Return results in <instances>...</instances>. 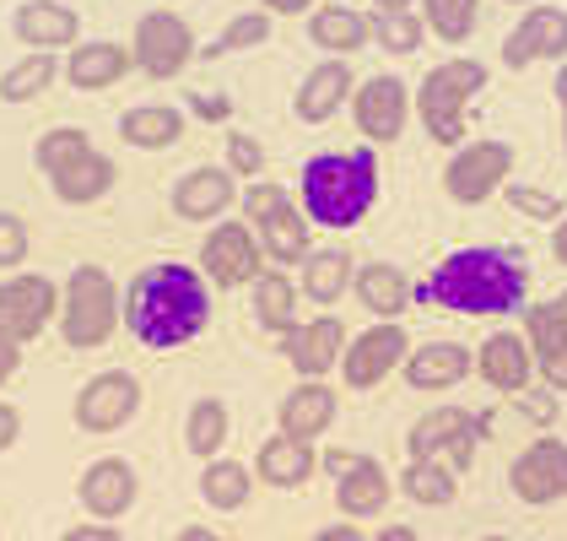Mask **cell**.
Listing matches in <instances>:
<instances>
[{
	"mask_svg": "<svg viewBox=\"0 0 567 541\" xmlns=\"http://www.w3.org/2000/svg\"><path fill=\"white\" fill-rule=\"evenodd\" d=\"M563 152H567V109H563Z\"/></svg>",
	"mask_w": 567,
	"mask_h": 541,
	"instance_id": "obj_61",
	"label": "cell"
},
{
	"mask_svg": "<svg viewBox=\"0 0 567 541\" xmlns=\"http://www.w3.org/2000/svg\"><path fill=\"white\" fill-rule=\"evenodd\" d=\"M313 541H362V531H357L351 520H341V525H324V531H313Z\"/></svg>",
	"mask_w": 567,
	"mask_h": 541,
	"instance_id": "obj_55",
	"label": "cell"
},
{
	"mask_svg": "<svg viewBox=\"0 0 567 541\" xmlns=\"http://www.w3.org/2000/svg\"><path fill=\"white\" fill-rule=\"evenodd\" d=\"M551 396H557V390H519V411L524 417H535V422H551V417H557Z\"/></svg>",
	"mask_w": 567,
	"mask_h": 541,
	"instance_id": "obj_49",
	"label": "cell"
},
{
	"mask_svg": "<svg viewBox=\"0 0 567 541\" xmlns=\"http://www.w3.org/2000/svg\"><path fill=\"white\" fill-rule=\"evenodd\" d=\"M486 428H492L486 411L476 417V411H465V406H433L427 417L411 422L405 450H411V460H443V466L460 477V471L476 466V445L486 439Z\"/></svg>",
	"mask_w": 567,
	"mask_h": 541,
	"instance_id": "obj_6",
	"label": "cell"
},
{
	"mask_svg": "<svg viewBox=\"0 0 567 541\" xmlns=\"http://www.w3.org/2000/svg\"><path fill=\"white\" fill-rule=\"evenodd\" d=\"M227 433H233L227 401H217V396H200V401L189 406V417H184V450H189V455H200V460L221 455Z\"/></svg>",
	"mask_w": 567,
	"mask_h": 541,
	"instance_id": "obj_36",
	"label": "cell"
},
{
	"mask_svg": "<svg viewBox=\"0 0 567 541\" xmlns=\"http://www.w3.org/2000/svg\"><path fill=\"white\" fill-rule=\"evenodd\" d=\"M471 368H476V353H471V347H460V341H422V347H411L405 363H400L405 385H411V390H422V396L465 385V379H471Z\"/></svg>",
	"mask_w": 567,
	"mask_h": 541,
	"instance_id": "obj_19",
	"label": "cell"
},
{
	"mask_svg": "<svg viewBox=\"0 0 567 541\" xmlns=\"http://www.w3.org/2000/svg\"><path fill=\"white\" fill-rule=\"evenodd\" d=\"M308 39H313V49H324L330 60L357 54V49L368 44V17H362V11H351L347 0L313 6V11H308Z\"/></svg>",
	"mask_w": 567,
	"mask_h": 541,
	"instance_id": "obj_30",
	"label": "cell"
},
{
	"mask_svg": "<svg viewBox=\"0 0 567 541\" xmlns=\"http://www.w3.org/2000/svg\"><path fill=\"white\" fill-rule=\"evenodd\" d=\"M114 180H120V169H114V157L97 152V146H87V152H82L76 163H65L60 174H49L54 195H60L65 206H92V201H103V195L114 190Z\"/></svg>",
	"mask_w": 567,
	"mask_h": 541,
	"instance_id": "obj_28",
	"label": "cell"
},
{
	"mask_svg": "<svg viewBox=\"0 0 567 541\" xmlns=\"http://www.w3.org/2000/svg\"><path fill=\"white\" fill-rule=\"evenodd\" d=\"M255 319H260V330H270V336H287L303 319L298 315V282L287 270L255 276Z\"/></svg>",
	"mask_w": 567,
	"mask_h": 541,
	"instance_id": "obj_34",
	"label": "cell"
},
{
	"mask_svg": "<svg viewBox=\"0 0 567 541\" xmlns=\"http://www.w3.org/2000/svg\"><path fill=\"white\" fill-rule=\"evenodd\" d=\"M249 493H255V471H249L244 460H233V455H212V460H206V471H200V498H206L217 514L244 509Z\"/></svg>",
	"mask_w": 567,
	"mask_h": 541,
	"instance_id": "obj_33",
	"label": "cell"
},
{
	"mask_svg": "<svg viewBox=\"0 0 567 541\" xmlns=\"http://www.w3.org/2000/svg\"><path fill=\"white\" fill-rule=\"evenodd\" d=\"M524 341H529V353L567 347V298H551V304L524 309Z\"/></svg>",
	"mask_w": 567,
	"mask_h": 541,
	"instance_id": "obj_41",
	"label": "cell"
},
{
	"mask_svg": "<svg viewBox=\"0 0 567 541\" xmlns=\"http://www.w3.org/2000/svg\"><path fill=\"white\" fill-rule=\"evenodd\" d=\"M514 174V146L508 141H460L449 169H443V190L460 206H481L492 201Z\"/></svg>",
	"mask_w": 567,
	"mask_h": 541,
	"instance_id": "obj_7",
	"label": "cell"
},
{
	"mask_svg": "<svg viewBox=\"0 0 567 541\" xmlns=\"http://www.w3.org/2000/svg\"><path fill=\"white\" fill-rule=\"evenodd\" d=\"M400 493L411 498V503H422V509H449V503L460 498V477H454L443 460H405Z\"/></svg>",
	"mask_w": 567,
	"mask_h": 541,
	"instance_id": "obj_35",
	"label": "cell"
},
{
	"mask_svg": "<svg viewBox=\"0 0 567 541\" xmlns=\"http://www.w3.org/2000/svg\"><path fill=\"white\" fill-rule=\"evenodd\" d=\"M357 460H362V450H330L324 455V471H330V477H341V471H351Z\"/></svg>",
	"mask_w": 567,
	"mask_h": 541,
	"instance_id": "obj_54",
	"label": "cell"
},
{
	"mask_svg": "<svg viewBox=\"0 0 567 541\" xmlns=\"http://www.w3.org/2000/svg\"><path fill=\"white\" fill-rule=\"evenodd\" d=\"M17 368H22V341H11V336L0 330V385H6Z\"/></svg>",
	"mask_w": 567,
	"mask_h": 541,
	"instance_id": "obj_52",
	"label": "cell"
},
{
	"mask_svg": "<svg viewBox=\"0 0 567 541\" xmlns=\"http://www.w3.org/2000/svg\"><path fill=\"white\" fill-rule=\"evenodd\" d=\"M416 0H373V11H411Z\"/></svg>",
	"mask_w": 567,
	"mask_h": 541,
	"instance_id": "obj_59",
	"label": "cell"
},
{
	"mask_svg": "<svg viewBox=\"0 0 567 541\" xmlns=\"http://www.w3.org/2000/svg\"><path fill=\"white\" fill-rule=\"evenodd\" d=\"M87 146H92L87 131H76V125H54V131L39 135V146H33V163H39V174H60V169H65V163H76Z\"/></svg>",
	"mask_w": 567,
	"mask_h": 541,
	"instance_id": "obj_42",
	"label": "cell"
},
{
	"mask_svg": "<svg viewBox=\"0 0 567 541\" xmlns=\"http://www.w3.org/2000/svg\"><path fill=\"white\" fill-rule=\"evenodd\" d=\"M567 54V11L563 6H529L519 28L503 39V65L524 71L535 60H563Z\"/></svg>",
	"mask_w": 567,
	"mask_h": 541,
	"instance_id": "obj_16",
	"label": "cell"
},
{
	"mask_svg": "<svg viewBox=\"0 0 567 541\" xmlns=\"http://www.w3.org/2000/svg\"><path fill=\"white\" fill-rule=\"evenodd\" d=\"M481 541H514V537H481Z\"/></svg>",
	"mask_w": 567,
	"mask_h": 541,
	"instance_id": "obj_62",
	"label": "cell"
},
{
	"mask_svg": "<svg viewBox=\"0 0 567 541\" xmlns=\"http://www.w3.org/2000/svg\"><path fill=\"white\" fill-rule=\"evenodd\" d=\"M200 276H206V287H217V293H233V287H244V282H255L260 276V244H255V227L249 223H217L206 233V244H200Z\"/></svg>",
	"mask_w": 567,
	"mask_h": 541,
	"instance_id": "obj_13",
	"label": "cell"
},
{
	"mask_svg": "<svg viewBox=\"0 0 567 541\" xmlns=\"http://www.w3.org/2000/svg\"><path fill=\"white\" fill-rule=\"evenodd\" d=\"M60 336L65 347L92 353L103 347L114 330H120V287L103 266H76L65 276V293H60Z\"/></svg>",
	"mask_w": 567,
	"mask_h": 541,
	"instance_id": "obj_4",
	"label": "cell"
},
{
	"mask_svg": "<svg viewBox=\"0 0 567 541\" xmlns=\"http://www.w3.org/2000/svg\"><path fill=\"white\" fill-rule=\"evenodd\" d=\"M336 390L324 385V379H298L281 406H276V422H281V439H298V445H313V439H324L330 433V422H336Z\"/></svg>",
	"mask_w": 567,
	"mask_h": 541,
	"instance_id": "obj_18",
	"label": "cell"
},
{
	"mask_svg": "<svg viewBox=\"0 0 567 541\" xmlns=\"http://www.w3.org/2000/svg\"><path fill=\"white\" fill-rule=\"evenodd\" d=\"M508 6H529V0H508Z\"/></svg>",
	"mask_w": 567,
	"mask_h": 541,
	"instance_id": "obj_63",
	"label": "cell"
},
{
	"mask_svg": "<svg viewBox=\"0 0 567 541\" xmlns=\"http://www.w3.org/2000/svg\"><path fill=\"white\" fill-rule=\"evenodd\" d=\"M486 88V65L481 60H443L422 76L416 88V114L437 146H460L465 141V114H471V98Z\"/></svg>",
	"mask_w": 567,
	"mask_h": 541,
	"instance_id": "obj_5",
	"label": "cell"
},
{
	"mask_svg": "<svg viewBox=\"0 0 567 541\" xmlns=\"http://www.w3.org/2000/svg\"><path fill=\"white\" fill-rule=\"evenodd\" d=\"M238 201H244V223L255 227L260 217H270V212H276L281 201H292V190H287V184H249V190H244Z\"/></svg>",
	"mask_w": 567,
	"mask_h": 541,
	"instance_id": "obj_46",
	"label": "cell"
},
{
	"mask_svg": "<svg viewBox=\"0 0 567 541\" xmlns=\"http://www.w3.org/2000/svg\"><path fill=\"white\" fill-rule=\"evenodd\" d=\"M54 76H60V60H54L49 49H33V54H22L11 71H0V98H6V103H33V98L49 92Z\"/></svg>",
	"mask_w": 567,
	"mask_h": 541,
	"instance_id": "obj_37",
	"label": "cell"
},
{
	"mask_svg": "<svg viewBox=\"0 0 567 541\" xmlns=\"http://www.w3.org/2000/svg\"><path fill=\"white\" fill-rule=\"evenodd\" d=\"M557 103L567 109V60H563V71H557Z\"/></svg>",
	"mask_w": 567,
	"mask_h": 541,
	"instance_id": "obj_60",
	"label": "cell"
},
{
	"mask_svg": "<svg viewBox=\"0 0 567 541\" xmlns=\"http://www.w3.org/2000/svg\"><path fill=\"white\" fill-rule=\"evenodd\" d=\"M298 266H303V298L308 304L330 309V304L347 298V287H351V255L347 249H308Z\"/></svg>",
	"mask_w": 567,
	"mask_h": 541,
	"instance_id": "obj_32",
	"label": "cell"
},
{
	"mask_svg": "<svg viewBox=\"0 0 567 541\" xmlns=\"http://www.w3.org/2000/svg\"><path fill=\"white\" fill-rule=\"evenodd\" d=\"M227 174L233 180H260L265 174V146L255 135H244V131L227 135Z\"/></svg>",
	"mask_w": 567,
	"mask_h": 541,
	"instance_id": "obj_44",
	"label": "cell"
},
{
	"mask_svg": "<svg viewBox=\"0 0 567 541\" xmlns=\"http://www.w3.org/2000/svg\"><path fill=\"white\" fill-rule=\"evenodd\" d=\"M11 33L28 49H71L82 44V11H71L65 0H22L11 11Z\"/></svg>",
	"mask_w": 567,
	"mask_h": 541,
	"instance_id": "obj_20",
	"label": "cell"
},
{
	"mask_svg": "<svg viewBox=\"0 0 567 541\" xmlns=\"http://www.w3.org/2000/svg\"><path fill=\"white\" fill-rule=\"evenodd\" d=\"M33 238H28V223L17 212H0V270H17L28 261Z\"/></svg>",
	"mask_w": 567,
	"mask_h": 541,
	"instance_id": "obj_45",
	"label": "cell"
},
{
	"mask_svg": "<svg viewBox=\"0 0 567 541\" xmlns=\"http://www.w3.org/2000/svg\"><path fill=\"white\" fill-rule=\"evenodd\" d=\"M120 319L131 325L141 347L174 353V347H189L212 325V287L184 261H157V266L135 270V282L120 298Z\"/></svg>",
	"mask_w": 567,
	"mask_h": 541,
	"instance_id": "obj_2",
	"label": "cell"
},
{
	"mask_svg": "<svg viewBox=\"0 0 567 541\" xmlns=\"http://www.w3.org/2000/svg\"><path fill=\"white\" fill-rule=\"evenodd\" d=\"M249 471H260L265 488H281V493H292V488H308V477L319 471V455L313 445H298V439H265L260 455H255V466Z\"/></svg>",
	"mask_w": 567,
	"mask_h": 541,
	"instance_id": "obj_29",
	"label": "cell"
},
{
	"mask_svg": "<svg viewBox=\"0 0 567 541\" xmlns=\"http://www.w3.org/2000/svg\"><path fill=\"white\" fill-rule=\"evenodd\" d=\"M351 88H357V76H351L347 60H319L303 76L298 98H292V114H298L303 125H324V120H336V114L347 109Z\"/></svg>",
	"mask_w": 567,
	"mask_h": 541,
	"instance_id": "obj_23",
	"label": "cell"
},
{
	"mask_svg": "<svg viewBox=\"0 0 567 541\" xmlns=\"http://www.w3.org/2000/svg\"><path fill=\"white\" fill-rule=\"evenodd\" d=\"M313 6H319V0H260V11H270V17H303Z\"/></svg>",
	"mask_w": 567,
	"mask_h": 541,
	"instance_id": "obj_53",
	"label": "cell"
},
{
	"mask_svg": "<svg viewBox=\"0 0 567 541\" xmlns=\"http://www.w3.org/2000/svg\"><path fill=\"white\" fill-rule=\"evenodd\" d=\"M551 255H557V266H567V217L557 223V233H551Z\"/></svg>",
	"mask_w": 567,
	"mask_h": 541,
	"instance_id": "obj_56",
	"label": "cell"
},
{
	"mask_svg": "<svg viewBox=\"0 0 567 541\" xmlns=\"http://www.w3.org/2000/svg\"><path fill=\"white\" fill-rule=\"evenodd\" d=\"M535 374L546 379V390H563V396H567V347L535 353Z\"/></svg>",
	"mask_w": 567,
	"mask_h": 541,
	"instance_id": "obj_48",
	"label": "cell"
},
{
	"mask_svg": "<svg viewBox=\"0 0 567 541\" xmlns=\"http://www.w3.org/2000/svg\"><path fill=\"white\" fill-rule=\"evenodd\" d=\"M373 541H416V531L411 525H390V531H379Z\"/></svg>",
	"mask_w": 567,
	"mask_h": 541,
	"instance_id": "obj_58",
	"label": "cell"
},
{
	"mask_svg": "<svg viewBox=\"0 0 567 541\" xmlns=\"http://www.w3.org/2000/svg\"><path fill=\"white\" fill-rule=\"evenodd\" d=\"M260 233H255V244H260V255H270L276 266H298L308 249H313V223L303 217V206L298 201H281L270 217H260Z\"/></svg>",
	"mask_w": 567,
	"mask_h": 541,
	"instance_id": "obj_26",
	"label": "cell"
},
{
	"mask_svg": "<svg viewBox=\"0 0 567 541\" xmlns=\"http://www.w3.org/2000/svg\"><path fill=\"white\" fill-rule=\"evenodd\" d=\"M189 114L206 125H227L233 120V98L227 92H189Z\"/></svg>",
	"mask_w": 567,
	"mask_h": 541,
	"instance_id": "obj_47",
	"label": "cell"
},
{
	"mask_svg": "<svg viewBox=\"0 0 567 541\" xmlns=\"http://www.w3.org/2000/svg\"><path fill=\"white\" fill-rule=\"evenodd\" d=\"M65 6H71V0H65Z\"/></svg>",
	"mask_w": 567,
	"mask_h": 541,
	"instance_id": "obj_64",
	"label": "cell"
},
{
	"mask_svg": "<svg viewBox=\"0 0 567 541\" xmlns=\"http://www.w3.org/2000/svg\"><path fill=\"white\" fill-rule=\"evenodd\" d=\"M368 39L384 49V54H416L422 39H427V28H422L416 11H373L368 17Z\"/></svg>",
	"mask_w": 567,
	"mask_h": 541,
	"instance_id": "obj_39",
	"label": "cell"
},
{
	"mask_svg": "<svg viewBox=\"0 0 567 541\" xmlns=\"http://www.w3.org/2000/svg\"><path fill=\"white\" fill-rule=\"evenodd\" d=\"M60 541H125V531H114L109 520H87V525H71Z\"/></svg>",
	"mask_w": 567,
	"mask_h": 541,
	"instance_id": "obj_50",
	"label": "cell"
},
{
	"mask_svg": "<svg viewBox=\"0 0 567 541\" xmlns=\"http://www.w3.org/2000/svg\"><path fill=\"white\" fill-rule=\"evenodd\" d=\"M351 293L362 298V309L379 319H400L411 304V282L405 270L390 261H368V266H351Z\"/></svg>",
	"mask_w": 567,
	"mask_h": 541,
	"instance_id": "obj_27",
	"label": "cell"
},
{
	"mask_svg": "<svg viewBox=\"0 0 567 541\" xmlns=\"http://www.w3.org/2000/svg\"><path fill=\"white\" fill-rule=\"evenodd\" d=\"M238 201V180L227 169H189L184 180L174 184V217L184 223H221Z\"/></svg>",
	"mask_w": 567,
	"mask_h": 541,
	"instance_id": "obj_22",
	"label": "cell"
},
{
	"mask_svg": "<svg viewBox=\"0 0 567 541\" xmlns=\"http://www.w3.org/2000/svg\"><path fill=\"white\" fill-rule=\"evenodd\" d=\"M341 347H347V325L336 315L319 319H298L287 336H281V358L298 368V379H324L336 363H341Z\"/></svg>",
	"mask_w": 567,
	"mask_h": 541,
	"instance_id": "obj_17",
	"label": "cell"
},
{
	"mask_svg": "<svg viewBox=\"0 0 567 541\" xmlns=\"http://www.w3.org/2000/svg\"><path fill=\"white\" fill-rule=\"evenodd\" d=\"M422 28L437 33L443 44H465L481 22V0H422Z\"/></svg>",
	"mask_w": 567,
	"mask_h": 541,
	"instance_id": "obj_38",
	"label": "cell"
},
{
	"mask_svg": "<svg viewBox=\"0 0 567 541\" xmlns=\"http://www.w3.org/2000/svg\"><path fill=\"white\" fill-rule=\"evenodd\" d=\"M60 315V287L39 276V270H17V276H6L0 282V330L11 336V341H33V336H44L49 319Z\"/></svg>",
	"mask_w": 567,
	"mask_h": 541,
	"instance_id": "obj_12",
	"label": "cell"
},
{
	"mask_svg": "<svg viewBox=\"0 0 567 541\" xmlns=\"http://www.w3.org/2000/svg\"><path fill=\"white\" fill-rule=\"evenodd\" d=\"M135 411H141V379L131 368L92 374L71 401V417H76L82 433H120L125 422H135Z\"/></svg>",
	"mask_w": 567,
	"mask_h": 541,
	"instance_id": "obj_10",
	"label": "cell"
},
{
	"mask_svg": "<svg viewBox=\"0 0 567 541\" xmlns=\"http://www.w3.org/2000/svg\"><path fill=\"white\" fill-rule=\"evenodd\" d=\"M411 298L443 315H514L529 298V261L508 244H471L443 255L433 276L411 287Z\"/></svg>",
	"mask_w": 567,
	"mask_h": 541,
	"instance_id": "obj_1",
	"label": "cell"
},
{
	"mask_svg": "<svg viewBox=\"0 0 567 541\" xmlns=\"http://www.w3.org/2000/svg\"><path fill=\"white\" fill-rule=\"evenodd\" d=\"M303 217L313 227H357L379 201V146L319 152L303 163Z\"/></svg>",
	"mask_w": 567,
	"mask_h": 541,
	"instance_id": "obj_3",
	"label": "cell"
},
{
	"mask_svg": "<svg viewBox=\"0 0 567 541\" xmlns=\"http://www.w3.org/2000/svg\"><path fill=\"white\" fill-rule=\"evenodd\" d=\"M390 471L373 460V455H362L351 471L336 477V509L347 514V520H373V514H384L390 509Z\"/></svg>",
	"mask_w": 567,
	"mask_h": 541,
	"instance_id": "obj_25",
	"label": "cell"
},
{
	"mask_svg": "<svg viewBox=\"0 0 567 541\" xmlns=\"http://www.w3.org/2000/svg\"><path fill=\"white\" fill-rule=\"evenodd\" d=\"M503 201L524 217H535V223H563V195H551L540 184H503Z\"/></svg>",
	"mask_w": 567,
	"mask_h": 541,
	"instance_id": "obj_43",
	"label": "cell"
},
{
	"mask_svg": "<svg viewBox=\"0 0 567 541\" xmlns=\"http://www.w3.org/2000/svg\"><path fill=\"white\" fill-rule=\"evenodd\" d=\"M17 433H22V411H17L11 401H0V455L17 445Z\"/></svg>",
	"mask_w": 567,
	"mask_h": 541,
	"instance_id": "obj_51",
	"label": "cell"
},
{
	"mask_svg": "<svg viewBox=\"0 0 567 541\" xmlns=\"http://www.w3.org/2000/svg\"><path fill=\"white\" fill-rule=\"evenodd\" d=\"M351 120L368 146H390L405 135V120H411V88L394 76V71H379L368 76L362 88H351Z\"/></svg>",
	"mask_w": 567,
	"mask_h": 541,
	"instance_id": "obj_11",
	"label": "cell"
},
{
	"mask_svg": "<svg viewBox=\"0 0 567 541\" xmlns=\"http://www.w3.org/2000/svg\"><path fill=\"white\" fill-rule=\"evenodd\" d=\"M265 39H270V11H244L206 49H195V60H221V54H238V49H260Z\"/></svg>",
	"mask_w": 567,
	"mask_h": 541,
	"instance_id": "obj_40",
	"label": "cell"
},
{
	"mask_svg": "<svg viewBox=\"0 0 567 541\" xmlns=\"http://www.w3.org/2000/svg\"><path fill=\"white\" fill-rule=\"evenodd\" d=\"M131 65L135 60L125 44H114V39H87V44H71V54H65V82L76 92H103V88H114Z\"/></svg>",
	"mask_w": 567,
	"mask_h": 541,
	"instance_id": "obj_24",
	"label": "cell"
},
{
	"mask_svg": "<svg viewBox=\"0 0 567 541\" xmlns=\"http://www.w3.org/2000/svg\"><path fill=\"white\" fill-rule=\"evenodd\" d=\"M508 488L519 503L529 509H546V503H563L567 498V445L563 439H535L529 450L508 466Z\"/></svg>",
	"mask_w": 567,
	"mask_h": 541,
	"instance_id": "obj_14",
	"label": "cell"
},
{
	"mask_svg": "<svg viewBox=\"0 0 567 541\" xmlns=\"http://www.w3.org/2000/svg\"><path fill=\"white\" fill-rule=\"evenodd\" d=\"M184 135V109L174 103H135L120 114V141H131L135 152H163Z\"/></svg>",
	"mask_w": 567,
	"mask_h": 541,
	"instance_id": "obj_31",
	"label": "cell"
},
{
	"mask_svg": "<svg viewBox=\"0 0 567 541\" xmlns=\"http://www.w3.org/2000/svg\"><path fill=\"white\" fill-rule=\"evenodd\" d=\"M178 541H221L217 531H206V525H184V531H178Z\"/></svg>",
	"mask_w": 567,
	"mask_h": 541,
	"instance_id": "obj_57",
	"label": "cell"
},
{
	"mask_svg": "<svg viewBox=\"0 0 567 541\" xmlns=\"http://www.w3.org/2000/svg\"><path fill=\"white\" fill-rule=\"evenodd\" d=\"M76 498H82V509H87L92 520H120V514H131L135 498H141V477H135V466L125 455H103V460H92L87 471H82V482H76Z\"/></svg>",
	"mask_w": 567,
	"mask_h": 541,
	"instance_id": "obj_15",
	"label": "cell"
},
{
	"mask_svg": "<svg viewBox=\"0 0 567 541\" xmlns=\"http://www.w3.org/2000/svg\"><path fill=\"white\" fill-rule=\"evenodd\" d=\"M411 353V336H405V325L400 319H373L368 330H357L347 347H341V374H347V390H373V385H384L394 368L405 363Z\"/></svg>",
	"mask_w": 567,
	"mask_h": 541,
	"instance_id": "obj_8",
	"label": "cell"
},
{
	"mask_svg": "<svg viewBox=\"0 0 567 541\" xmlns=\"http://www.w3.org/2000/svg\"><path fill=\"white\" fill-rule=\"evenodd\" d=\"M195 28L174 17V11H146L135 22V44H131V60L135 71H146L152 82H174L178 71L195 60Z\"/></svg>",
	"mask_w": 567,
	"mask_h": 541,
	"instance_id": "obj_9",
	"label": "cell"
},
{
	"mask_svg": "<svg viewBox=\"0 0 567 541\" xmlns=\"http://www.w3.org/2000/svg\"><path fill=\"white\" fill-rule=\"evenodd\" d=\"M476 374L497 396H519V390H529V379H535V353H529V341H524L519 330H492L476 353Z\"/></svg>",
	"mask_w": 567,
	"mask_h": 541,
	"instance_id": "obj_21",
	"label": "cell"
}]
</instances>
